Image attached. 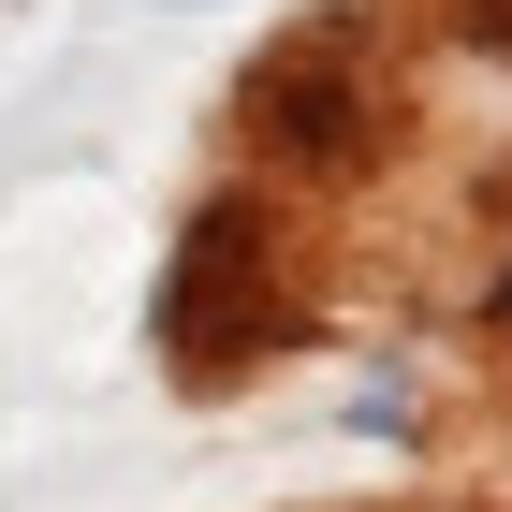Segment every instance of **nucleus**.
<instances>
[{
    "mask_svg": "<svg viewBox=\"0 0 512 512\" xmlns=\"http://www.w3.org/2000/svg\"><path fill=\"white\" fill-rule=\"evenodd\" d=\"M498 308H512V293H498Z\"/></svg>",
    "mask_w": 512,
    "mask_h": 512,
    "instance_id": "nucleus-1",
    "label": "nucleus"
}]
</instances>
